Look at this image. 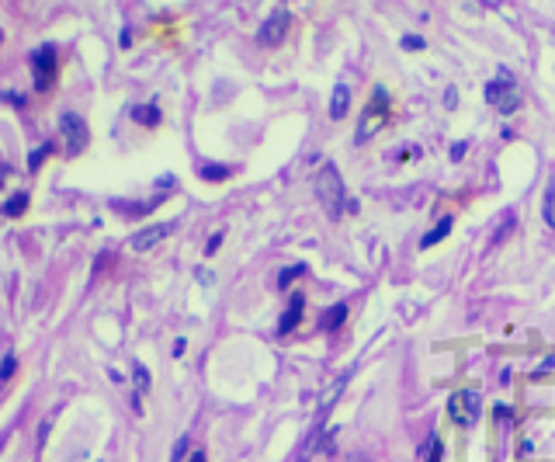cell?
Returning a JSON list of instances; mask_svg holds the SVG:
<instances>
[{
	"label": "cell",
	"instance_id": "cell-25",
	"mask_svg": "<svg viewBox=\"0 0 555 462\" xmlns=\"http://www.w3.org/2000/svg\"><path fill=\"white\" fill-rule=\"evenodd\" d=\"M413 153H420V150H417V146H403V150L392 153V157H396V160H413Z\"/></svg>",
	"mask_w": 555,
	"mask_h": 462
},
{
	"label": "cell",
	"instance_id": "cell-17",
	"mask_svg": "<svg viewBox=\"0 0 555 462\" xmlns=\"http://www.w3.org/2000/svg\"><path fill=\"white\" fill-rule=\"evenodd\" d=\"M49 153H53V146H49V143H46V146H39V150H32V153H28V170H39V167H42V160H46Z\"/></svg>",
	"mask_w": 555,
	"mask_h": 462
},
{
	"label": "cell",
	"instance_id": "cell-29",
	"mask_svg": "<svg viewBox=\"0 0 555 462\" xmlns=\"http://www.w3.org/2000/svg\"><path fill=\"white\" fill-rule=\"evenodd\" d=\"M0 39H4V32H0Z\"/></svg>",
	"mask_w": 555,
	"mask_h": 462
},
{
	"label": "cell",
	"instance_id": "cell-23",
	"mask_svg": "<svg viewBox=\"0 0 555 462\" xmlns=\"http://www.w3.org/2000/svg\"><path fill=\"white\" fill-rule=\"evenodd\" d=\"M136 382H139V389H149V372H146V365H139V362H136Z\"/></svg>",
	"mask_w": 555,
	"mask_h": 462
},
{
	"label": "cell",
	"instance_id": "cell-21",
	"mask_svg": "<svg viewBox=\"0 0 555 462\" xmlns=\"http://www.w3.org/2000/svg\"><path fill=\"white\" fill-rule=\"evenodd\" d=\"M441 438L437 434H430V441H427V462H441Z\"/></svg>",
	"mask_w": 555,
	"mask_h": 462
},
{
	"label": "cell",
	"instance_id": "cell-6",
	"mask_svg": "<svg viewBox=\"0 0 555 462\" xmlns=\"http://www.w3.org/2000/svg\"><path fill=\"white\" fill-rule=\"evenodd\" d=\"M60 132H63V139H66V157H80L84 146H87V139H91L87 122H84L77 112H63V115H60Z\"/></svg>",
	"mask_w": 555,
	"mask_h": 462
},
{
	"label": "cell",
	"instance_id": "cell-18",
	"mask_svg": "<svg viewBox=\"0 0 555 462\" xmlns=\"http://www.w3.org/2000/svg\"><path fill=\"white\" fill-rule=\"evenodd\" d=\"M15 368H18V358L8 351V355H4V362H0V382L11 379V375H15Z\"/></svg>",
	"mask_w": 555,
	"mask_h": 462
},
{
	"label": "cell",
	"instance_id": "cell-7",
	"mask_svg": "<svg viewBox=\"0 0 555 462\" xmlns=\"http://www.w3.org/2000/svg\"><path fill=\"white\" fill-rule=\"evenodd\" d=\"M289 35V11H274L260 28H257V42L260 46H282Z\"/></svg>",
	"mask_w": 555,
	"mask_h": 462
},
{
	"label": "cell",
	"instance_id": "cell-2",
	"mask_svg": "<svg viewBox=\"0 0 555 462\" xmlns=\"http://www.w3.org/2000/svg\"><path fill=\"white\" fill-rule=\"evenodd\" d=\"M486 101H489L496 112H517V108H520V91H517L513 73L500 70V73L486 84Z\"/></svg>",
	"mask_w": 555,
	"mask_h": 462
},
{
	"label": "cell",
	"instance_id": "cell-15",
	"mask_svg": "<svg viewBox=\"0 0 555 462\" xmlns=\"http://www.w3.org/2000/svg\"><path fill=\"white\" fill-rule=\"evenodd\" d=\"M198 174H201L205 181H226L233 170H229V167H222V163H198Z\"/></svg>",
	"mask_w": 555,
	"mask_h": 462
},
{
	"label": "cell",
	"instance_id": "cell-13",
	"mask_svg": "<svg viewBox=\"0 0 555 462\" xmlns=\"http://www.w3.org/2000/svg\"><path fill=\"white\" fill-rule=\"evenodd\" d=\"M451 226H455V219L451 215H444L434 229H430V233H424V240H420V247H434V244H441L448 233H451Z\"/></svg>",
	"mask_w": 555,
	"mask_h": 462
},
{
	"label": "cell",
	"instance_id": "cell-10",
	"mask_svg": "<svg viewBox=\"0 0 555 462\" xmlns=\"http://www.w3.org/2000/svg\"><path fill=\"white\" fill-rule=\"evenodd\" d=\"M347 108H351V91H347V84H337V87H334V98H330V118L340 122V118L347 115Z\"/></svg>",
	"mask_w": 555,
	"mask_h": 462
},
{
	"label": "cell",
	"instance_id": "cell-20",
	"mask_svg": "<svg viewBox=\"0 0 555 462\" xmlns=\"http://www.w3.org/2000/svg\"><path fill=\"white\" fill-rule=\"evenodd\" d=\"M545 219H548V226H555V188L545 191Z\"/></svg>",
	"mask_w": 555,
	"mask_h": 462
},
{
	"label": "cell",
	"instance_id": "cell-9",
	"mask_svg": "<svg viewBox=\"0 0 555 462\" xmlns=\"http://www.w3.org/2000/svg\"><path fill=\"white\" fill-rule=\"evenodd\" d=\"M302 310H306V296L302 292H292V299H289V310L282 313V320H278V334H292L295 327H299V320H302Z\"/></svg>",
	"mask_w": 555,
	"mask_h": 462
},
{
	"label": "cell",
	"instance_id": "cell-11",
	"mask_svg": "<svg viewBox=\"0 0 555 462\" xmlns=\"http://www.w3.org/2000/svg\"><path fill=\"white\" fill-rule=\"evenodd\" d=\"M344 320H347V306H344V303H334L330 310H323V317H320V327H323V330H337Z\"/></svg>",
	"mask_w": 555,
	"mask_h": 462
},
{
	"label": "cell",
	"instance_id": "cell-8",
	"mask_svg": "<svg viewBox=\"0 0 555 462\" xmlns=\"http://www.w3.org/2000/svg\"><path fill=\"white\" fill-rule=\"evenodd\" d=\"M170 233H174V222H156V226H146V229H139V233H132V237H129V247L143 254V251H153V247H156L163 237H170Z\"/></svg>",
	"mask_w": 555,
	"mask_h": 462
},
{
	"label": "cell",
	"instance_id": "cell-22",
	"mask_svg": "<svg viewBox=\"0 0 555 462\" xmlns=\"http://www.w3.org/2000/svg\"><path fill=\"white\" fill-rule=\"evenodd\" d=\"M424 46H427V42H424L420 35H403V49H406V53H420Z\"/></svg>",
	"mask_w": 555,
	"mask_h": 462
},
{
	"label": "cell",
	"instance_id": "cell-26",
	"mask_svg": "<svg viewBox=\"0 0 555 462\" xmlns=\"http://www.w3.org/2000/svg\"><path fill=\"white\" fill-rule=\"evenodd\" d=\"M219 244H222V233H212V237H208V247H205V254H215V251H219Z\"/></svg>",
	"mask_w": 555,
	"mask_h": 462
},
{
	"label": "cell",
	"instance_id": "cell-27",
	"mask_svg": "<svg viewBox=\"0 0 555 462\" xmlns=\"http://www.w3.org/2000/svg\"><path fill=\"white\" fill-rule=\"evenodd\" d=\"M462 153H465V143H455L451 146V160H462Z\"/></svg>",
	"mask_w": 555,
	"mask_h": 462
},
{
	"label": "cell",
	"instance_id": "cell-16",
	"mask_svg": "<svg viewBox=\"0 0 555 462\" xmlns=\"http://www.w3.org/2000/svg\"><path fill=\"white\" fill-rule=\"evenodd\" d=\"M302 275H306V265H292L289 272H282V275H278V285L285 289V285H292V282H295V278H302Z\"/></svg>",
	"mask_w": 555,
	"mask_h": 462
},
{
	"label": "cell",
	"instance_id": "cell-4",
	"mask_svg": "<svg viewBox=\"0 0 555 462\" xmlns=\"http://www.w3.org/2000/svg\"><path fill=\"white\" fill-rule=\"evenodd\" d=\"M28 63H32V73H35V91H42V94H46V91L56 84V63H60L56 46H53V42H46V46L32 49Z\"/></svg>",
	"mask_w": 555,
	"mask_h": 462
},
{
	"label": "cell",
	"instance_id": "cell-14",
	"mask_svg": "<svg viewBox=\"0 0 555 462\" xmlns=\"http://www.w3.org/2000/svg\"><path fill=\"white\" fill-rule=\"evenodd\" d=\"M132 118H136L139 125H149V129H153V125H160V108H156V105H136V108H132Z\"/></svg>",
	"mask_w": 555,
	"mask_h": 462
},
{
	"label": "cell",
	"instance_id": "cell-12",
	"mask_svg": "<svg viewBox=\"0 0 555 462\" xmlns=\"http://www.w3.org/2000/svg\"><path fill=\"white\" fill-rule=\"evenodd\" d=\"M28 202H32V195H28V191H15V195H11V198L4 202V205H0V212H4V215H11V219H15V215L28 212Z\"/></svg>",
	"mask_w": 555,
	"mask_h": 462
},
{
	"label": "cell",
	"instance_id": "cell-3",
	"mask_svg": "<svg viewBox=\"0 0 555 462\" xmlns=\"http://www.w3.org/2000/svg\"><path fill=\"white\" fill-rule=\"evenodd\" d=\"M389 122V94H385V87H375V94H372V101H368V108H365V115H361V122H358V143H365V139H372L382 125Z\"/></svg>",
	"mask_w": 555,
	"mask_h": 462
},
{
	"label": "cell",
	"instance_id": "cell-19",
	"mask_svg": "<svg viewBox=\"0 0 555 462\" xmlns=\"http://www.w3.org/2000/svg\"><path fill=\"white\" fill-rule=\"evenodd\" d=\"M188 445H191V438H188V434H181V438H177V445H174V452H170V462H184Z\"/></svg>",
	"mask_w": 555,
	"mask_h": 462
},
{
	"label": "cell",
	"instance_id": "cell-1",
	"mask_svg": "<svg viewBox=\"0 0 555 462\" xmlns=\"http://www.w3.org/2000/svg\"><path fill=\"white\" fill-rule=\"evenodd\" d=\"M316 195L327 208L330 219H340V208H344V177L334 163H323L320 174H316Z\"/></svg>",
	"mask_w": 555,
	"mask_h": 462
},
{
	"label": "cell",
	"instance_id": "cell-28",
	"mask_svg": "<svg viewBox=\"0 0 555 462\" xmlns=\"http://www.w3.org/2000/svg\"><path fill=\"white\" fill-rule=\"evenodd\" d=\"M184 462H205V452H194V455H188Z\"/></svg>",
	"mask_w": 555,
	"mask_h": 462
},
{
	"label": "cell",
	"instance_id": "cell-24",
	"mask_svg": "<svg viewBox=\"0 0 555 462\" xmlns=\"http://www.w3.org/2000/svg\"><path fill=\"white\" fill-rule=\"evenodd\" d=\"M49 424H53V417H46V420L39 424V438H35V441H39V448H46V438H49Z\"/></svg>",
	"mask_w": 555,
	"mask_h": 462
},
{
	"label": "cell",
	"instance_id": "cell-5",
	"mask_svg": "<svg viewBox=\"0 0 555 462\" xmlns=\"http://www.w3.org/2000/svg\"><path fill=\"white\" fill-rule=\"evenodd\" d=\"M448 417L458 424V427H472L479 420V393L475 389H458L451 393L448 400Z\"/></svg>",
	"mask_w": 555,
	"mask_h": 462
}]
</instances>
